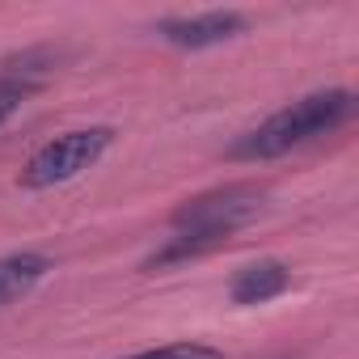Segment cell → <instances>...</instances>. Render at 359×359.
Returning <instances> with one entry per match:
<instances>
[{
  "instance_id": "1",
  "label": "cell",
  "mask_w": 359,
  "mask_h": 359,
  "mask_svg": "<svg viewBox=\"0 0 359 359\" xmlns=\"http://www.w3.org/2000/svg\"><path fill=\"white\" fill-rule=\"evenodd\" d=\"M355 114V93L351 89H321V93H309L283 110H275L266 123H258L254 131H245L241 140L229 144V156L233 161H271V156H283L334 127H342L346 118Z\"/></svg>"
},
{
  "instance_id": "2",
  "label": "cell",
  "mask_w": 359,
  "mask_h": 359,
  "mask_svg": "<svg viewBox=\"0 0 359 359\" xmlns=\"http://www.w3.org/2000/svg\"><path fill=\"white\" fill-rule=\"evenodd\" d=\"M110 144H114V127H106V123L64 131V135H55L51 144H43V148L26 161V169H22L18 182H22L26 191L64 187V182H72V177H81L85 169H93V165L110 152Z\"/></svg>"
},
{
  "instance_id": "3",
  "label": "cell",
  "mask_w": 359,
  "mask_h": 359,
  "mask_svg": "<svg viewBox=\"0 0 359 359\" xmlns=\"http://www.w3.org/2000/svg\"><path fill=\"white\" fill-rule=\"evenodd\" d=\"M262 199H266L262 187L233 182V187H220V191L187 199L182 208L173 212V229L177 233H237L245 220L258 216Z\"/></svg>"
},
{
  "instance_id": "4",
  "label": "cell",
  "mask_w": 359,
  "mask_h": 359,
  "mask_svg": "<svg viewBox=\"0 0 359 359\" xmlns=\"http://www.w3.org/2000/svg\"><path fill=\"white\" fill-rule=\"evenodd\" d=\"M245 30H250L245 13H233V9H212V13H199V18H165V22H156V34L169 47H182V51L220 47L229 39H241Z\"/></svg>"
},
{
  "instance_id": "5",
  "label": "cell",
  "mask_w": 359,
  "mask_h": 359,
  "mask_svg": "<svg viewBox=\"0 0 359 359\" xmlns=\"http://www.w3.org/2000/svg\"><path fill=\"white\" fill-rule=\"evenodd\" d=\"M287 287H292L287 262H279V258H258V262H250V266H241V271L233 275L229 296H233V304H266V300L283 296Z\"/></svg>"
},
{
  "instance_id": "6",
  "label": "cell",
  "mask_w": 359,
  "mask_h": 359,
  "mask_svg": "<svg viewBox=\"0 0 359 359\" xmlns=\"http://www.w3.org/2000/svg\"><path fill=\"white\" fill-rule=\"evenodd\" d=\"M51 271V258L47 254H34V250H18V254H5L0 258V309L18 304L22 296H30Z\"/></svg>"
},
{
  "instance_id": "7",
  "label": "cell",
  "mask_w": 359,
  "mask_h": 359,
  "mask_svg": "<svg viewBox=\"0 0 359 359\" xmlns=\"http://www.w3.org/2000/svg\"><path fill=\"white\" fill-rule=\"evenodd\" d=\"M233 233H173L156 254L144 258V271H161V266H173V262H187V258H203L212 250H220Z\"/></svg>"
},
{
  "instance_id": "8",
  "label": "cell",
  "mask_w": 359,
  "mask_h": 359,
  "mask_svg": "<svg viewBox=\"0 0 359 359\" xmlns=\"http://www.w3.org/2000/svg\"><path fill=\"white\" fill-rule=\"evenodd\" d=\"M123 359H224V351L208 346V342H165V346H148V351H135Z\"/></svg>"
},
{
  "instance_id": "9",
  "label": "cell",
  "mask_w": 359,
  "mask_h": 359,
  "mask_svg": "<svg viewBox=\"0 0 359 359\" xmlns=\"http://www.w3.org/2000/svg\"><path fill=\"white\" fill-rule=\"evenodd\" d=\"M34 89H39L34 81H22V76H5V72H0V127H5V123L26 106V97H30Z\"/></svg>"
}]
</instances>
